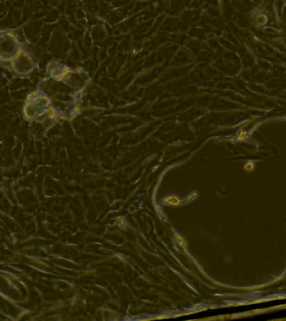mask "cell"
<instances>
[{
    "instance_id": "obj_1",
    "label": "cell",
    "mask_w": 286,
    "mask_h": 321,
    "mask_svg": "<svg viewBox=\"0 0 286 321\" xmlns=\"http://www.w3.org/2000/svg\"><path fill=\"white\" fill-rule=\"evenodd\" d=\"M163 202L170 206H179L182 201L177 195H168L163 198Z\"/></svg>"
},
{
    "instance_id": "obj_2",
    "label": "cell",
    "mask_w": 286,
    "mask_h": 321,
    "mask_svg": "<svg viewBox=\"0 0 286 321\" xmlns=\"http://www.w3.org/2000/svg\"><path fill=\"white\" fill-rule=\"evenodd\" d=\"M174 238H175L176 243L180 246L181 249H186L188 248V242L186 241V239L183 238V236H181L180 234L175 233H174Z\"/></svg>"
}]
</instances>
